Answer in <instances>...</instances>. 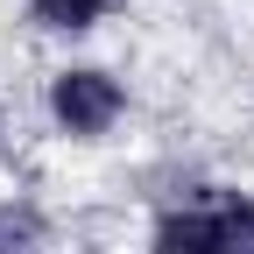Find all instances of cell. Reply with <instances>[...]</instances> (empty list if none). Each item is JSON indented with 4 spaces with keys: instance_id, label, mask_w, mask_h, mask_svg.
<instances>
[{
    "instance_id": "obj_6",
    "label": "cell",
    "mask_w": 254,
    "mask_h": 254,
    "mask_svg": "<svg viewBox=\"0 0 254 254\" xmlns=\"http://www.w3.org/2000/svg\"><path fill=\"white\" fill-rule=\"evenodd\" d=\"M0 155H7V120H0Z\"/></svg>"
},
{
    "instance_id": "obj_2",
    "label": "cell",
    "mask_w": 254,
    "mask_h": 254,
    "mask_svg": "<svg viewBox=\"0 0 254 254\" xmlns=\"http://www.w3.org/2000/svg\"><path fill=\"white\" fill-rule=\"evenodd\" d=\"M148 254H219V226H212V198H184L163 205L148 226Z\"/></svg>"
},
{
    "instance_id": "obj_1",
    "label": "cell",
    "mask_w": 254,
    "mask_h": 254,
    "mask_svg": "<svg viewBox=\"0 0 254 254\" xmlns=\"http://www.w3.org/2000/svg\"><path fill=\"white\" fill-rule=\"evenodd\" d=\"M120 113H127V85L113 71H99V64H64V71L50 78V120H57V134L106 141L120 127Z\"/></svg>"
},
{
    "instance_id": "obj_5",
    "label": "cell",
    "mask_w": 254,
    "mask_h": 254,
    "mask_svg": "<svg viewBox=\"0 0 254 254\" xmlns=\"http://www.w3.org/2000/svg\"><path fill=\"white\" fill-rule=\"evenodd\" d=\"M113 7L120 0H28V14L43 28H57V36H85V28H99Z\"/></svg>"
},
{
    "instance_id": "obj_3",
    "label": "cell",
    "mask_w": 254,
    "mask_h": 254,
    "mask_svg": "<svg viewBox=\"0 0 254 254\" xmlns=\"http://www.w3.org/2000/svg\"><path fill=\"white\" fill-rule=\"evenodd\" d=\"M0 254H50V219L28 198H0Z\"/></svg>"
},
{
    "instance_id": "obj_4",
    "label": "cell",
    "mask_w": 254,
    "mask_h": 254,
    "mask_svg": "<svg viewBox=\"0 0 254 254\" xmlns=\"http://www.w3.org/2000/svg\"><path fill=\"white\" fill-rule=\"evenodd\" d=\"M212 226H219V254H254V198L212 190Z\"/></svg>"
}]
</instances>
